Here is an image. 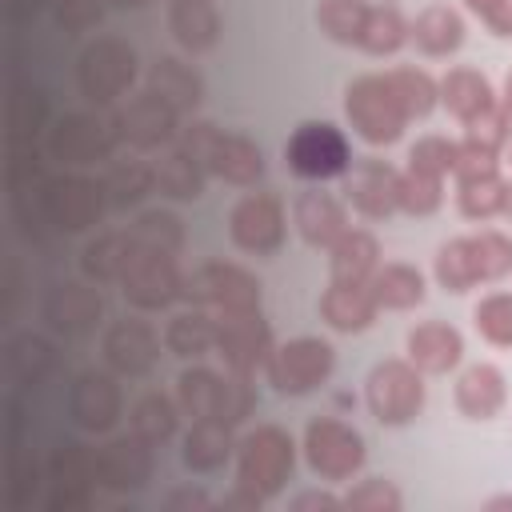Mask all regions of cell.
<instances>
[{
  "label": "cell",
  "mask_w": 512,
  "mask_h": 512,
  "mask_svg": "<svg viewBox=\"0 0 512 512\" xmlns=\"http://www.w3.org/2000/svg\"><path fill=\"white\" fill-rule=\"evenodd\" d=\"M512 268V244L504 236H476V240H456L452 248L440 252V280L452 292H464L476 280H492Z\"/></svg>",
  "instance_id": "cell-1"
},
{
  "label": "cell",
  "mask_w": 512,
  "mask_h": 512,
  "mask_svg": "<svg viewBox=\"0 0 512 512\" xmlns=\"http://www.w3.org/2000/svg\"><path fill=\"white\" fill-rule=\"evenodd\" d=\"M348 116L360 128V136L372 140V144L396 140L400 128H404V120H408V112H404L392 80H376V76H368L356 88H348Z\"/></svg>",
  "instance_id": "cell-2"
},
{
  "label": "cell",
  "mask_w": 512,
  "mask_h": 512,
  "mask_svg": "<svg viewBox=\"0 0 512 512\" xmlns=\"http://www.w3.org/2000/svg\"><path fill=\"white\" fill-rule=\"evenodd\" d=\"M288 160L300 176H336L348 168V144L332 124H304L288 144Z\"/></svg>",
  "instance_id": "cell-3"
},
{
  "label": "cell",
  "mask_w": 512,
  "mask_h": 512,
  "mask_svg": "<svg viewBox=\"0 0 512 512\" xmlns=\"http://www.w3.org/2000/svg\"><path fill=\"white\" fill-rule=\"evenodd\" d=\"M332 368V348L324 340H292L288 348H280L268 364L272 372V384L284 388V392H308L316 388Z\"/></svg>",
  "instance_id": "cell-4"
},
{
  "label": "cell",
  "mask_w": 512,
  "mask_h": 512,
  "mask_svg": "<svg viewBox=\"0 0 512 512\" xmlns=\"http://www.w3.org/2000/svg\"><path fill=\"white\" fill-rule=\"evenodd\" d=\"M124 292L140 308H160L176 292V268L164 248H144L124 268Z\"/></svg>",
  "instance_id": "cell-5"
},
{
  "label": "cell",
  "mask_w": 512,
  "mask_h": 512,
  "mask_svg": "<svg viewBox=\"0 0 512 512\" xmlns=\"http://www.w3.org/2000/svg\"><path fill=\"white\" fill-rule=\"evenodd\" d=\"M368 404L376 412V420L384 424H404L416 416L420 408V380L404 368V364H384L372 372L368 380Z\"/></svg>",
  "instance_id": "cell-6"
},
{
  "label": "cell",
  "mask_w": 512,
  "mask_h": 512,
  "mask_svg": "<svg viewBox=\"0 0 512 512\" xmlns=\"http://www.w3.org/2000/svg\"><path fill=\"white\" fill-rule=\"evenodd\" d=\"M288 468H292V444H288V436H280L276 428H264V432H256L248 440L244 468H240V476H244L248 488L276 492L280 480L288 476Z\"/></svg>",
  "instance_id": "cell-7"
},
{
  "label": "cell",
  "mask_w": 512,
  "mask_h": 512,
  "mask_svg": "<svg viewBox=\"0 0 512 512\" xmlns=\"http://www.w3.org/2000/svg\"><path fill=\"white\" fill-rule=\"evenodd\" d=\"M128 80H132V48H124L116 40H104V44L84 52L80 84H84L88 100H112Z\"/></svg>",
  "instance_id": "cell-8"
},
{
  "label": "cell",
  "mask_w": 512,
  "mask_h": 512,
  "mask_svg": "<svg viewBox=\"0 0 512 512\" xmlns=\"http://www.w3.org/2000/svg\"><path fill=\"white\" fill-rule=\"evenodd\" d=\"M308 456H312V468L324 472V476H348L356 464H360V436L348 432L344 424L336 420H320L308 428Z\"/></svg>",
  "instance_id": "cell-9"
},
{
  "label": "cell",
  "mask_w": 512,
  "mask_h": 512,
  "mask_svg": "<svg viewBox=\"0 0 512 512\" xmlns=\"http://www.w3.org/2000/svg\"><path fill=\"white\" fill-rule=\"evenodd\" d=\"M232 236L240 248L248 252H272L284 236V216L280 204L268 196H248L236 212H232Z\"/></svg>",
  "instance_id": "cell-10"
},
{
  "label": "cell",
  "mask_w": 512,
  "mask_h": 512,
  "mask_svg": "<svg viewBox=\"0 0 512 512\" xmlns=\"http://www.w3.org/2000/svg\"><path fill=\"white\" fill-rule=\"evenodd\" d=\"M200 140L204 144H196L192 156L204 152L208 156V168H216L220 176H228L236 184H248V180L260 176L264 164H260V152L248 140H240V136H208V132H200Z\"/></svg>",
  "instance_id": "cell-11"
},
{
  "label": "cell",
  "mask_w": 512,
  "mask_h": 512,
  "mask_svg": "<svg viewBox=\"0 0 512 512\" xmlns=\"http://www.w3.org/2000/svg\"><path fill=\"white\" fill-rule=\"evenodd\" d=\"M48 216L68 232L88 228L100 216V188L88 180H56L48 188Z\"/></svg>",
  "instance_id": "cell-12"
},
{
  "label": "cell",
  "mask_w": 512,
  "mask_h": 512,
  "mask_svg": "<svg viewBox=\"0 0 512 512\" xmlns=\"http://www.w3.org/2000/svg\"><path fill=\"white\" fill-rule=\"evenodd\" d=\"M196 296L224 304V312H248L256 304V284L236 268H204L196 276Z\"/></svg>",
  "instance_id": "cell-13"
},
{
  "label": "cell",
  "mask_w": 512,
  "mask_h": 512,
  "mask_svg": "<svg viewBox=\"0 0 512 512\" xmlns=\"http://www.w3.org/2000/svg\"><path fill=\"white\" fill-rule=\"evenodd\" d=\"M296 224H300L304 240L328 244V240L344 236V208L328 192H308L296 200Z\"/></svg>",
  "instance_id": "cell-14"
},
{
  "label": "cell",
  "mask_w": 512,
  "mask_h": 512,
  "mask_svg": "<svg viewBox=\"0 0 512 512\" xmlns=\"http://www.w3.org/2000/svg\"><path fill=\"white\" fill-rule=\"evenodd\" d=\"M104 348H108V360L116 368H124V372H144L156 360V336L144 324H136V320L116 324Z\"/></svg>",
  "instance_id": "cell-15"
},
{
  "label": "cell",
  "mask_w": 512,
  "mask_h": 512,
  "mask_svg": "<svg viewBox=\"0 0 512 512\" xmlns=\"http://www.w3.org/2000/svg\"><path fill=\"white\" fill-rule=\"evenodd\" d=\"M396 188H400V180H396L388 168L364 164V168H356L348 196H352V204H356L364 216H384V212L396 204Z\"/></svg>",
  "instance_id": "cell-16"
},
{
  "label": "cell",
  "mask_w": 512,
  "mask_h": 512,
  "mask_svg": "<svg viewBox=\"0 0 512 512\" xmlns=\"http://www.w3.org/2000/svg\"><path fill=\"white\" fill-rule=\"evenodd\" d=\"M408 352H412V360H416L420 368L444 372V368L456 364V356H460V336H456L452 328H444V324H424V328H416V332L408 336Z\"/></svg>",
  "instance_id": "cell-17"
},
{
  "label": "cell",
  "mask_w": 512,
  "mask_h": 512,
  "mask_svg": "<svg viewBox=\"0 0 512 512\" xmlns=\"http://www.w3.org/2000/svg\"><path fill=\"white\" fill-rule=\"evenodd\" d=\"M124 132H128L136 144H156V140L172 136V104L160 100L156 92L140 96V100L124 112Z\"/></svg>",
  "instance_id": "cell-18"
},
{
  "label": "cell",
  "mask_w": 512,
  "mask_h": 512,
  "mask_svg": "<svg viewBox=\"0 0 512 512\" xmlns=\"http://www.w3.org/2000/svg\"><path fill=\"white\" fill-rule=\"evenodd\" d=\"M320 308H324L328 324H336V328H364L376 312V296L364 292L360 284H336Z\"/></svg>",
  "instance_id": "cell-19"
},
{
  "label": "cell",
  "mask_w": 512,
  "mask_h": 512,
  "mask_svg": "<svg viewBox=\"0 0 512 512\" xmlns=\"http://www.w3.org/2000/svg\"><path fill=\"white\" fill-rule=\"evenodd\" d=\"M172 32L184 48H208L216 40V12L208 0H176L172 4Z\"/></svg>",
  "instance_id": "cell-20"
},
{
  "label": "cell",
  "mask_w": 512,
  "mask_h": 512,
  "mask_svg": "<svg viewBox=\"0 0 512 512\" xmlns=\"http://www.w3.org/2000/svg\"><path fill=\"white\" fill-rule=\"evenodd\" d=\"M232 320H224V328H220V348H224V356L232 360V368H248L256 356H260V344H264V328L248 316V312H228Z\"/></svg>",
  "instance_id": "cell-21"
},
{
  "label": "cell",
  "mask_w": 512,
  "mask_h": 512,
  "mask_svg": "<svg viewBox=\"0 0 512 512\" xmlns=\"http://www.w3.org/2000/svg\"><path fill=\"white\" fill-rule=\"evenodd\" d=\"M456 400H460V408H464L468 416H492V412L500 408V400H504L500 372H496V368H488V364L472 368V372L460 380Z\"/></svg>",
  "instance_id": "cell-22"
},
{
  "label": "cell",
  "mask_w": 512,
  "mask_h": 512,
  "mask_svg": "<svg viewBox=\"0 0 512 512\" xmlns=\"http://www.w3.org/2000/svg\"><path fill=\"white\" fill-rule=\"evenodd\" d=\"M444 100H448V108L460 116V120H480V116H488V108H492V96H488V84L476 76V72H452L448 80H444Z\"/></svg>",
  "instance_id": "cell-23"
},
{
  "label": "cell",
  "mask_w": 512,
  "mask_h": 512,
  "mask_svg": "<svg viewBox=\"0 0 512 512\" xmlns=\"http://www.w3.org/2000/svg\"><path fill=\"white\" fill-rule=\"evenodd\" d=\"M116 388L104 376H84L76 388V420L88 428H108L116 416Z\"/></svg>",
  "instance_id": "cell-24"
},
{
  "label": "cell",
  "mask_w": 512,
  "mask_h": 512,
  "mask_svg": "<svg viewBox=\"0 0 512 512\" xmlns=\"http://www.w3.org/2000/svg\"><path fill=\"white\" fill-rule=\"evenodd\" d=\"M460 20H456V12H448V8H428L416 24H412V36H416V44L424 48V52H432V56H444V52H452L456 44H460Z\"/></svg>",
  "instance_id": "cell-25"
},
{
  "label": "cell",
  "mask_w": 512,
  "mask_h": 512,
  "mask_svg": "<svg viewBox=\"0 0 512 512\" xmlns=\"http://www.w3.org/2000/svg\"><path fill=\"white\" fill-rule=\"evenodd\" d=\"M152 92L160 100H168L172 108H184V104H196L200 100V80L184 64H176V60H156V68H152Z\"/></svg>",
  "instance_id": "cell-26"
},
{
  "label": "cell",
  "mask_w": 512,
  "mask_h": 512,
  "mask_svg": "<svg viewBox=\"0 0 512 512\" xmlns=\"http://www.w3.org/2000/svg\"><path fill=\"white\" fill-rule=\"evenodd\" d=\"M96 472L108 484H144V476H148V452L140 444L120 440V444H112L104 452V460L96 464Z\"/></svg>",
  "instance_id": "cell-27"
},
{
  "label": "cell",
  "mask_w": 512,
  "mask_h": 512,
  "mask_svg": "<svg viewBox=\"0 0 512 512\" xmlns=\"http://www.w3.org/2000/svg\"><path fill=\"white\" fill-rule=\"evenodd\" d=\"M224 388H228V384H220L212 372H184V380H180L184 408H188L192 416H200V420L220 416V408H224Z\"/></svg>",
  "instance_id": "cell-28"
},
{
  "label": "cell",
  "mask_w": 512,
  "mask_h": 512,
  "mask_svg": "<svg viewBox=\"0 0 512 512\" xmlns=\"http://www.w3.org/2000/svg\"><path fill=\"white\" fill-rule=\"evenodd\" d=\"M376 260V244L364 236V232H352V236H340L336 244V256H332V272L340 284H356Z\"/></svg>",
  "instance_id": "cell-29"
},
{
  "label": "cell",
  "mask_w": 512,
  "mask_h": 512,
  "mask_svg": "<svg viewBox=\"0 0 512 512\" xmlns=\"http://www.w3.org/2000/svg\"><path fill=\"white\" fill-rule=\"evenodd\" d=\"M372 296H376V304L408 308V304H416L424 296V284H420V276L412 268H384L376 276V284H372Z\"/></svg>",
  "instance_id": "cell-30"
},
{
  "label": "cell",
  "mask_w": 512,
  "mask_h": 512,
  "mask_svg": "<svg viewBox=\"0 0 512 512\" xmlns=\"http://www.w3.org/2000/svg\"><path fill=\"white\" fill-rule=\"evenodd\" d=\"M320 28L336 40H360L364 32V20H368V8L360 0H324L320 4Z\"/></svg>",
  "instance_id": "cell-31"
},
{
  "label": "cell",
  "mask_w": 512,
  "mask_h": 512,
  "mask_svg": "<svg viewBox=\"0 0 512 512\" xmlns=\"http://www.w3.org/2000/svg\"><path fill=\"white\" fill-rule=\"evenodd\" d=\"M224 456H228V432H224L212 416L200 420L196 432L188 436V452H184V460H188L192 468H216Z\"/></svg>",
  "instance_id": "cell-32"
},
{
  "label": "cell",
  "mask_w": 512,
  "mask_h": 512,
  "mask_svg": "<svg viewBox=\"0 0 512 512\" xmlns=\"http://www.w3.org/2000/svg\"><path fill=\"white\" fill-rule=\"evenodd\" d=\"M104 148V132H100V124H92V120H68V128L60 124V132H56V152L64 156V160H88V156H96Z\"/></svg>",
  "instance_id": "cell-33"
},
{
  "label": "cell",
  "mask_w": 512,
  "mask_h": 512,
  "mask_svg": "<svg viewBox=\"0 0 512 512\" xmlns=\"http://www.w3.org/2000/svg\"><path fill=\"white\" fill-rule=\"evenodd\" d=\"M156 184H160L168 196H200V172H196V156L176 152V156L160 160V168H156Z\"/></svg>",
  "instance_id": "cell-34"
},
{
  "label": "cell",
  "mask_w": 512,
  "mask_h": 512,
  "mask_svg": "<svg viewBox=\"0 0 512 512\" xmlns=\"http://www.w3.org/2000/svg\"><path fill=\"white\" fill-rule=\"evenodd\" d=\"M400 40H404V20H400L392 8H368L360 44H364L368 52H392Z\"/></svg>",
  "instance_id": "cell-35"
},
{
  "label": "cell",
  "mask_w": 512,
  "mask_h": 512,
  "mask_svg": "<svg viewBox=\"0 0 512 512\" xmlns=\"http://www.w3.org/2000/svg\"><path fill=\"white\" fill-rule=\"evenodd\" d=\"M500 204H508V188H504L496 176H476V180H464L460 208H464L468 216H492Z\"/></svg>",
  "instance_id": "cell-36"
},
{
  "label": "cell",
  "mask_w": 512,
  "mask_h": 512,
  "mask_svg": "<svg viewBox=\"0 0 512 512\" xmlns=\"http://www.w3.org/2000/svg\"><path fill=\"white\" fill-rule=\"evenodd\" d=\"M84 256H88L84 260L88 272H96V276H124V268L132 260V244H128V236H104Z\"/></svg>",
  "instance_id": "cell-37"
},
{
  "label": "cell",
  "mask_w": 512,
  "mask_h": 512,
  "mask_svg": "<svg viewBox=\"0 0 512 512\" xmlns=\"http://www.w3.org/2000/svg\"><path fill=\"white\" fill-rule=\"evenodd\" d=\"M60 300L68 304V308H56V304H48V312H52V320L60 324V328H84L88 320H96V312H100V300L92 296V292H84V288H76V284H68L64 292H60Z\"/></svg>",
  "instance_id": "cell-38"
},
{
  "label": "cell",
  "mask_w": 512,
  "mask_h": 512,
  "mask_svg": "<svg viewBox=\"0 0 512 512\" xmlns=\"http://www.w3.org/2000/svg\"><path fill=\"white\" fill-rule=\"evenodd\" d=\"M476 328L492 344H512V296H488L476 308Z\"/></svg>",
  "instance_id": "cell-39"
},
{
  "label": "cell",
  "mask_w": 512,
  "mask_h": 512,
  "mask_svg": "<svg viewBox=\"0 0 512 512\" xmlns=\"http://www.w3.org/2000/svg\"><path fill=\"white\" fill-rule=\"evenodd\" d=\"M212 344V324L204 316H180L172 328H168V348L180 352V356H196Z\"/></svg>",
  "instance_id": "cell-40"
},
{
  "label": "cell",
  "mask_w": 512,
  "mask_h": 512,
  "mask_svg": "<svg viewBox=\"0 0 512 512\" xmlns=\"http://www.w3.org/2000/svg\"><path fill=\"white\" fill-rule=\"evenodd\" d=\"M132 424H136V432H140L144 440H164V436L172 432L176 416H172V404H168L164 396H148V400H140Z\"/></svg>",
  "instance_id": "cell-41"
},
{
  "label": "cell",
  "mask_w": 512,
  "mask_h": 512,
  "mask_svg": "<svg viewBox=\"0 0 512 512\" xmlns=\"http://www.w3.org/2000/svg\"><path fill=\"white\" fill-rule=\"evenodd\" d=\"M388 80H392V88H396V96H400L408 116H424L432 108V84H428L424 72H396Z\"/></svg>",
  "instance_id": "cell-42"
},
{
  "label": "cell",
  "mask_w": 512,
  "mask_h": 512,
  "mask_svg": "<svg viewBox=\"0 0 512 512\" xmlns=\"http://www.w3.org/2000/svg\"><path fill=\"white\" fill-rule=\"evenodd\" d=\"M456 152H460V148H452L448 140H420L408 160H412V172L440 176L444 168H456Z\"/></svg>",
  "instance_id": "cell-43"
},
{
  "label": "cell",
  "mask_w": 512,
  "mask_h": 512,
  "mask_svg": "<svg viewBox=\"0 0 512 512\" xmlns=\"http://www.w3.org/2000/svg\"><path fill=\"white\" fill-rule=\"evenodd\" d=\"M152 180H156V172H152L148 164L132 160V164H120V168L108 176V188H112V192H116V200L124 204V200H136V196H144Z\"/></svg>",
  "instance_id": "cell-44"
},
{
  "label": "cell",
  "mask_w": 512,
  "mask_h": 512,
  "mask_svg": "<svg viewBox=\"0 0 512 512\" xmlns=\"http://www.w3.org/2000/svg\"><path fill=\"white\" fill-rule=\"evenodd\" d=\"M396 200H400L404 208H412V212H432V208L440 204V192H436V176H428V172H412L408 180H400V188H396Z\"/></svg>",
  "instance_id": "cell-45"
},
{
  "label": "cell",
  "mask_w": 512,
  "mask_h": 512,
  "mask_svg": "<svg viewBox=\"0 0 512 512\" xmlns=\"http://www.w3.org/2000/svg\"><path fill=\"white\" fill-rule=\"evenodd\" d=\"M508 112H512V80H508Z\"/></svg>",
  "instance_id": "cell-46"
},
{
  "label": "cell",
  "mask_w": 512,
  "mask_h": 512,
  "mask_svg": "<svg viewBox=\"0 0 512 512\" xmlns=\"http://www.w3.org/2000/svg\"><path fill=\"white\" fill-rule=\"evenodd\" d=\"M120 4H144V0H120Z\"/></svg>",
  "instance_id": "cell-47"
},
{
  "label": "cell",
  "mask_w": 512,
  "mask_h": 512,
  "mask_svg": "<svg viewBox=\"0 0 512 512\" xmlns=\"http://www.w3.org/2000/svg\"><path fill=\"white\" fill-rule=\"evenodd\" d=\"M508 212H512V192H508Z\"/></svg>",
  "instance_id": "cell-48"
}]
</instances>
